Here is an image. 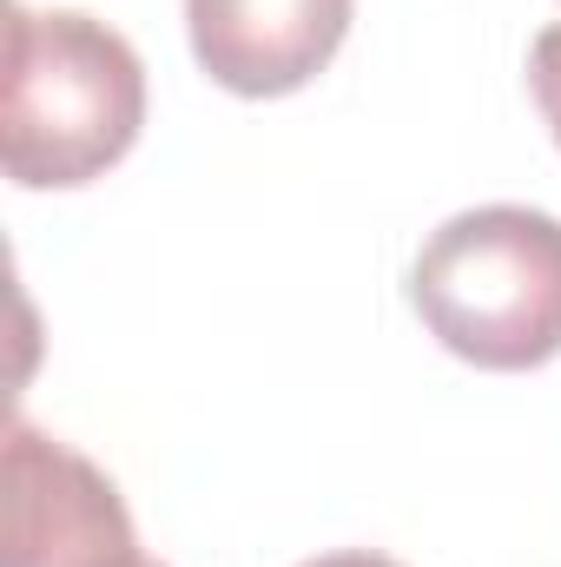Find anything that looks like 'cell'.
Here are the masks:
<instances>
[{"label":"cell","instance_id":"cell-1","mask_svg":"<svg viewBox=\"0 0 561 567\" xmlns=\"http://www.w3.org/2000/svg\"><path fill=\"white\" fill-rule=\"evenodd\" d=\"M145 126L133 40L80 7H7L0 165L20 192H73L113 172Z\"/></svg>","mask_w":561,"mask_h":567},{"label":"cell","instance_id":"cell-2","mask_svg":"<svg viewBox=\"0 0 561 567\" xmlns=\"http://www.w3.org/2000/svg\"><path fill=\"white\" fill-rule=\"evenodd\" d=\"M410 310L476 370H542L561 357V218L476 205L422 238Z\"/></svg>","mask_w":561,"mask_h":567},{"label":"cell","instance_id":"cell-3","mask_svg":"<svg viewBox=\"0 0 561 567\" xmlns=\"http://www.w3.org/2000/svg\"><path fill=\"white\" fill-rule=\"evenodd\" d=\"M133 515L100 462L47 429H7V542L0 567H133Z\"/></svg>","mask_w":561,"mask_h":567},{"label":"cell","instance_id":"cell-4","mask_svg":"<svg viewBox=\"0 0 561 567\" xmlns=\"http://www.w3.org/2000/svg\"><path fill=\"white\" fill-rule=\"evenodd\" d=\"M192 60L238 100H278L310 86L344 33L350 0H185Z\"/></svg>","mask_w":561,"mask_h":567},{"label":"cell","instance_id":"cell-5","mask_svg":"<svg viewBox=\"0 0 561 567\" xmlns=\"http://www.w3.org/2000/svg\"><path fill=\"white\" fill-rule=\"evenodd\" d=\"M529 86H536V106L549 120V133L561 145V27H542L536 47H529Z\"/></svg>","mask_w":561,"mask_h":567},{"label":"cell","instance_id":"cell-6","mask_svg":"<svg viewBox=\"0 0 561 567\" xmlns=\"http://www.w3.org/2000/svg\"><path fill=\"white\" fill-rule=\"evenodd\" d=\"M304 567H404V561L370 555V548H344V555H317V561H304Z\"/></svg>","mask_w":561,"mask_h":567},{"label":"cell","instance_id":"cell-7","mask_svg":"<svg viewBox=\"0 0 561 567\" xmlns=\"http://www.w3.org/2000/svg\"><path fill=\"white\" fill-rule=\"evenodd\" d=\"M133 567H165V561H145V555H140V561H133Z\"/></svg>","mask_w":561,"mask_h":567}]
</instances>
